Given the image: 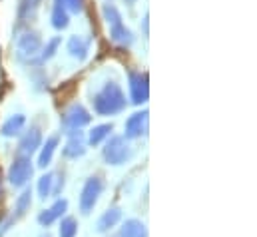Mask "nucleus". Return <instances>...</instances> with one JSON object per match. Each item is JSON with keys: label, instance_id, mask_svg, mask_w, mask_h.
I'll return each instance as SVG.
<instances>
[{"label": "nucleus", "instance_id": "nucleus-1", "mask_svg": "<svg viewBox=\"0 0 257 237\" xmlns=\"http://www.w3.org/2000/svg\"><path fill=\"white\" fill-rule=\"evenodd\" d=\"M92 106L94 112L98 116H116L120 112L126 110V96L120 88V84H116L114 80L106 82L92 98Z\"/></svg>", "mask_w": 257, "mask_h": 237}, {"label": "nucleus", "instance_id": "nucleus-2", "mask_svg": "<svg viewBox=\"0 0 257 237\" xmlns=\"http://www.w3.org/2000/svg\"><path fill=\"white\" fill-rule=\"evenodd\" d=\"M104 179L100 176H92V178L86 179L82 191H80V199H78V207H80V213L82 215H90L100 199V195L104 193Z\"/></svg>", "mask_w": 257, "mask_h": 237}, {"label": "nucleus", "instance_id": "nucleus-3", "mask_svg": "<svg viewBox=\"0 0 257 237\" xmlns=\"http://www.w3.org/2000/svg\"><path fill=\"white\" fill-rule=\"evenodd\" d=\"M102 156H104V162L108 166H124L132 158V148L128 146L124 136H112L106 142Z\"/></svg>", "mask_w": 257, "mask_h": 237}, {"label": "nucleus", "instance_id": "nucleus-4", "mask_svg": "<svg viewBox=\"0 0 257 237\" xmlns=\"http://www.w3.org/2000/svg\"><path fill=\"white\" fill-rule=\"evenodd\" d=\"M34 174V166H32V160L26 158V156H16L14 162L10 164V170H8V181L12 187H18V189H24L28 185V181Z\"/></svg>", "mask_w": 257, "mask_h": 237}, {"label": "nucleus", "instance_id": "nucleus-5", "mask_svg": "<svg viewBox=\"0 0 257 237\" xmlns=\"http://www.w3.org/2000/svg\"><path fill=\"white\" fill-rule=\"evenodd\" d=\"M90 122H92L90 112L82 104H74V106H70L66 110V114L62 116V128L66 130V134H74V132H80Z\"/></svg>", "mask_w": 257, "mask_h": 237}, {"label": "nucleus", "instance_id": "nucleus-6", "mask_svg": "<svg viewBox=\"0 0 257 237\" xmlns=\"http://www.w3.org/2000/svg\"><path fill=\"white\" fill-rule=\"evenodd\" d=\"M128 82H130V96H132V102L142 106L148 102L150 98V84H148V76L142 74V72H130L128 74Z\"/></svg>", "mask_w": 257, "mask_h": 237}, {"label": "nucleus", "instance_id": "nucleus-7", "mask_svg": "<svg viewBox=\"0 0 257 237\" xmlns=\"http://www.w3.org/2000/svg\"><path fill=\"white\" fill-rule=\"evenodd\" d=\"M40 52V36L36 32H24L16 42V56L18 60H30Z\"/></svg>", "mask_w": 257, "mask_h": 237}, {"label": "nucleus", "instance_id": "nucleus-8", "mask_svg": "<svg viewBox=\"0 0 257 237\" xmlns=\"http://www.w3.org/2000/svg\"><path fill=\"white\" fill-rule=\"evenodd\" d=\"M40 146H42V132H40V128L34 126L22 134L20 144H18V156L30 158L32 154H36L40 150Z\"/></svg>", "mask_w": 257, "mask_h": 237}, {"label": "nucleus", "instance_id": "nucleus-9", "mask_svg": "<svg viewBox=\"0 0 257 237\" xmlns=\"http://www.w3.org/2000/svg\"><path fill=\"white\" fill-rule=\"evenodd\" d=\"M66 211H68V199H56L50 207H46L38 213V223L42 227H50L64 217Z\"/></svg>", "mask_w": 257, "mask_h": 237}, {"label": "nucleus", "instance_id": "nucleus-10", "mask_svg": "<svg viewBox=\"0 0 257 237\" xmlns=\"http://www.w3.org/2000/svg\"><path fill=\"white\" fill-rule=\"evenodd\" d=\"M148 132V110H142V112H136L126 120V126H124V138L128 140H136V138H142L144 134Z\"/></svg>", "mask_w": 257, "mask_h": 237}, {"label": "nucleus", "instance_id": "nucleus-11", "mask_svg": "<svg viewBox=\"0 0 257 237\" xmlns=\"http://www.w3.org/2000/svg\"><path fill=\"white\" fill-rule=\"evenodd\" d=\"M88 150V144H86V138L82 132H74V134H68V142L62 148V156L68 160H78L86 154Z\"/></svg>", "mask_w": 257, "mask_h": 237}, {"label": "nucleus", "instance_id": "nucleus-12", "mask_svg": "<svg viewBox=\"0 0 257 237\" xmlns=\"http://www.w3.org/2000/svg\"><path fill=\"white\" fill-rule=\"evenodd\" d=\"M30 205H32V191H30V187H24V189H22V193L16 197V203H14V213H12V217L8 219V223H4L2 231H6V229H8V225H10L12 221H16V219L24 217V215L30 211Z\"/></svg>", "mask_w": 257, "mask_h": 237}, {"label": "nucleus", "instance_id": "nucleus-13", "mask_svg": "<svg viewBox=\"0 0 257 237\" xmlns=\"http://www.w3.org/2000/svg\"><path fill=\"white\" fill-rule=\"evenodd\" d=\"M120 221H122V207H110V209H106V211L98 217V221H96V231H98V233H108V231H112Z\"/></svg>", "mask_w": 257, "mask_h": 237}, {"label": "nucleus", "instance_id": "nucleus-14", "mask_svg": "<svg viewBox=\"0 0 257 237\" xmlns=\"http://www.w3.org/2000/svg\"><path fill=\"white\" fill-rule=\"evenodd\" d=\"M60 144V138L58 136H50L42 146H40V154H38V168L46 170L50 164H52V158H54V152Z\"/></svg>", "mask_w": 257, "mask_h": 237}, {"label": "nucleus", "instance_id": "nucleus-15", "mask_svg": "<svg viewBox=\"0 0 257 237\" xmlns=\"http://www.w3.org/2000/svg\"><path fill=\"white\" fill-rule=\"evenodd\" d=\"M68 52H70V56L84 62L88 58V52H90V40L84 36H72L68 40Z\"/></svg>", "mask_w": 257, "mask_h": 237}, {"label": "nucleus", "instance_id": "nucleus-16", "mask_svg": "<svg viewBox=\"0 0 257 237\" xmlns=\"http://www.w3.org/2000/svg\"><path fill=\"white\" fill-rule=\"evenodd\" d=\"M118 237H148V227L142 219L132 217V219H126L122 223Z\"/></svg>", "mask_w": 257, "mask_h": 237}, {"label": "nucleus", "instance_id": "nucleus-17", "mask_svg": "<svg viewBox=\"0 0 257 237\" xmlns=\"http://www.w3.org/2000/svg\"><path fill=\"white\" fill-rule=\"evenodd\" d=\"M24 124H26V118L22 114H14L6 120L0 128V134L4 138H14V136H20L24 132Z\"/></svg>", "mask_w": 257, "mask_h": 237}, {"label": "nucleus", "instance_id": "nucleus-18", "mask_svg": "<svg viewBox=\"0 0 257 237\" xmlns=\"http://www.w3.org/2000/svg\"><path fill=\"white\" fill-rule=\"evenodd\" d=\"M110 38L116 42V44H120V46H130L132 42H134V36H132V30L124 26V22H120V24H114V26H110Z\"/></svg>", "mask_w": 257, "mask_h": 237}, {"label": "nucleus", "instance_id": "nucleus-19", "mask_svg": "<svg viewBox=\"0 0 257 237\" xmlns=\"http://www.w3.org/2000/svg\"><path fill=\"white\" fill-rule=\"evenodd\" d=\"M42 0H18V8H16V16L20 22H26L30 18H34L38 6Z\"/></svg>", "mask_w": 257, "mask_h": 237}, {"label": "nucleus", "instance_id": "nucleus-20", "mask_svg": "<svg viewBox=\"0 0 257 237\" xmlns=\"http://www.w3.org/2000/svg\"><path fill=\"white\" fill-rule=\"evenodd\" d=\"M112 130H114L112 124H100V126H96V128L88 134V142H86V144H90V146H100L106 138L112 136Z\"/></svg>", "mask_w": 257, "mask_h": 237}, {"label": "nucleus", "instance_id": "nucleus-21", "mask_svg": "<svg viewBox=\"0 0 257 237\" xmlns=\"http://www.w3.org/2000/svg\"><path fill=\"white\" fill-rule=\"evenodd\" d=\"M52 193H54V174L50 172L38 179V197L46 201L48 197H52Z\"/></svg>", "mask_w": 257, "mask_h": 237}, {"label": "nucleus", "instance_id": "nucleus-22", "mask_svg": "<svg viewBox=\"0 0 257 237\" xmlns=\"http://www.w3.org/2000/svg\"><path fill=\"white\" fill-rule=\"evenodd\" d=\"M78 235V219L72 215H66L60 219L58 227V237H76Z\"/></svg>", "mask_w": 257, "mask_h": 237}, {"label": "nucleus", "instance_id": "nucleus-23", "mask_svg": "<svg viewBox=\"0 0 257 237\" xmlns=\"http://www.w3.org/2000/svg\"><path fill=\"white\" fill-rule=\"evenodd\" d=\"M68 20H70L68 18V12H66L60 4H54V8H52V26L56 30H64L66 26H68Z\"/></svg>", "mask_w": 257, "mask_h": 237}, {"label": "nucleus", "instance_id": "nucleus-24", "mask_svg": "<svg viewBox=\"0 0 257 237\" xmlns=\"http://www.w3.org/2000/svg\"><path fill=\"white\" fill-rule=\"evenodd\" d=\"M102 14H104L108 26H114V24H120V22H122V14H120V10H118L114 4H104Z\"/></svg>", "mask_w": 257, "mask_h": 237}, {"label": "nucleus", "instance_id": "nucleus-25", "mask_svg": "<svg viewBox=\"0 0 257 237\" xmlns=\"http://www.w3.org/2000/svg\"><path fill=\"white\" fill-rule=\"evenodd\" d=\"M58 46H60V36H54L52 40H48V42H46V46L42 48V54H40V60H50L52 56H54V54H56Z\"/></svg>", "mask_w": 257, "mask_h": 237}, {"label": "nucleus", "instance_id": "nucleus-26", "mask_svg": "<svg viewBox=\"0 0 257 237\" xmlns=\"http://www.w3.org/2000/svg\"><path fill=\"white\" fill-rule=\"evenodd\" d=\"M56 4H60L66 12H82L84 10V0H56Z\"/></svg>", "mask_w": 257, "mask_h": 237}, {"label": "nucleus", "instance_id": "nucleus-27", "mask_svg": "<svg viewBox=\"0 0 257 237\" xmlns=\"http://www.w3.org/2000/svg\"><path fill=\"white\" fill-rule=\"evenodd\" d=\"M40 237H52V235H50V233H48V231H46V233H42V235H40Z\"/></svg>", "mask_w": 257, "mask_h": 237}, {"label": "nucleus", "instance_id": "nucleus-28", "mask_svg": "<svg viewBox=\"0 0 257 237\" xmlns=\"http://www.w3.org/2000/svg\"><path fill=\"white\" fill-rule=\"evenodd\" d=\"M0 193H2V187H0Z\"/></svg>", "mask_w": 257, "mask_h": 237}, {"label": "nucleus", "instance_id": "nucleus-29", "mask_svg": "<svg viewBox=\"0 0 257 237\" xmlns=\"http://www.w3.org/2000/svg\"><path fill=\"white\" fill-rule=\"evenodd\" d=\"M128 2H134V0H128Z\"/></svg>", "mask_w": 257, "mask_h": 237}, {"label": "nucleus", "instance_id": "nucleus-30", "mask_svg": "<svg viewBox=\"0 0 257 237\" xmlns=\"http://www.w3.org/2000/svg\"><path fill=\"white\" fill-rule=\"evenodd\" d=\"M114 237H118V235H114Z\"/></svg>", "mask_w": 257, "mask_h": 237}]
</instances>
